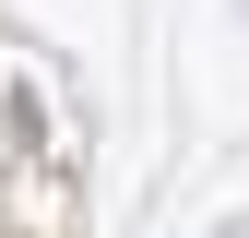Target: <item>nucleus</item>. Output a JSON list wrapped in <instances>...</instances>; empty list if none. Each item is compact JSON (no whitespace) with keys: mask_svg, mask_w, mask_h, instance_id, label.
<instances>
[]
</instances>
